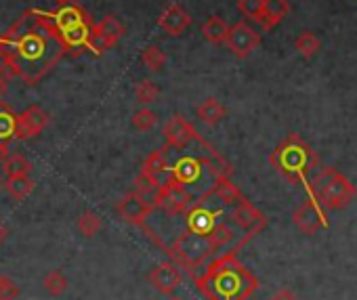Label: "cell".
I'll use <instances>...</instances> for the list:
<instances>
[{"mask_svg":"<svg viewBox=\"0 0 357 300\" xmlns=\"http://www.w3.org/2000/svg\"><path fill=\"white\" fill-rule=\"evenodd\" d=\"M66 57L51 11L28 9L0 34V61L26 84H38Z\"/></svg>","mask_w":357,"mask_h":300,"instance_id":"1","label":"cell"},{"mask_svg":"<svg viewBox=\"0 0 357 300\" xmlns=\"http://www.w3.org/2000/svg\"><path fill=\"white\" fill-rule=\"evenodd\" d=\"M198 290L208 300H246L257 290V279L244 269L234 252L213 260L206 271L196 279Z\"/></svg>","mask_w":357,"mask_h":300,"instance_id":"2","label":"cell"},{"mask_svg":"<svg viewBox=\"0 0 357 300\" xmlns=\"http://www.w3.org/2000/svg\"><path fill=\"white\" fill-rule=\"evenodd\" d=\"M231 239L234 231L223 223H217V227L211 233H196L192 229H185L174 239L168 254L183 269L196 271L204 265V260H208L219 248L227 246Z\"/></svg>","mask_w":357,"mask_h":300,"instance_id":"3","label":"cell"},{"mask_svg":"<svg viewBox=\"0 0 357 300\" xmlns=\"http://www.w3.org/2000/svg\"><path fill=\"white\" fill-rule=\"evenodd\" d=\"M269 162L286 181L303 185L307 183L309 171L317 164V156L298 134L292 132L275 147Z\"/></svg>","mask_w":357,"mask_h":300,"instance_id":"4","label":"cell"},{"mask_svg":"<svg viewBox=\"0 0 357 300\" xmlns=\"http://www.w3.org/2000/svg\"><path fill=\"white\" fill-rule=\"evenodd\" d=\"M309 189V196L315 198L326 210H340L344 206H349L357 194L355 185L344 177L340 175L336 168H330V166H324L311 185H307Z\"/></svg>","mask_w":357,"mask_h":300,"instance_id":"5","label":"cell"},{"mask_svg":"<svg viewBox=\"0 0 357 300\" xmlns=\"http://www.w3.org/2000/svg\"><path fill=\"white\" fill-rule=\"evenodd\" d=\"M192 194L188 191V187L178 185L174 179H166L160 189H158V196H155V206L162 208L166 214H181L185 212L194 202H192Z\"/></svg>","mask_w":357,"mask_h":300,"instance_id":"6","label":"cell"},{"mask_svg":"<svg viewBox=\"0 0 357 300\" xmlns=\"http://www.w3.org/2000/svg\"><path fill=\"white\" fill-rule=\"evenodd\" d=\"M225 45L238 59H246L261 45V34L255 28H250L246 22H238L236 26L229 28Z\"/></svg>","mask_w":357,"mask_h":300,"instance_id":"7","label":"cell"},{"mask_svg":"<svg viewBox=\"0 0 357 300\" xmlns=\"http://www.w3.org/2000/svg\"><path fill=\"white\" fill-rule=\"evenodd\" d=\"M292 221L294 225L305 233V235H313L317 229H324L328 225L326 221V208L315 200V198H309L305 200L292 214Z\"/></svg>","mask_w":357,"mask_h":300,"instance_id":"8","label":"cell"},{"mask_svg":"<svg viewBox=\"0 0 357 300\" xmlns=\"http://www.w3.org/2000/svg\"><path fill=\"white\" fill-rule=\"evenodd\" d=\"M164 139H166V147H174V149H183L192 141L202 143V139L196 132V128L192 126V122H188L183 116H172L170 120H166Z\"/></svg>","mask_w":357,"mask_h":300,"instance_id":"9","label":"cell"},{"mask_svg":"<svg viewBox=\"0 0 357 300\" xmlns=\"http://www.w3.org/2000/svg\"><path fill=\"white\" fill-rule=\"evenodd\" d=\"M49 124V116L43 107L38 105H30L28 109H24L22 113H17L15 120V139L20 141H30L34 136H38L45 126Z\"/></svg>","mask_w":357,"mask_h":300,"instance_id":"10","label":"cell"},{"mask_svg":"<svg viewBox=\"0 0 357 300\" xmlns=\"http://www.w3.org/2000/svg\"><path fill=\"white\" fill-rule=\"evenodd\" d=\"M181 269H178L174 262L166 260V262H160L151 273H149V281L151 285L160 292V294H172L178 285H181Z\"/></svg>","mask_w":357,"mask_h":300,"instance_id":"11","label":"cell"},{"mask_svg":"<svg viewBox=\"0 0 357 300\" xmlns=\"http://www.w3.org/2000/svg\"><path fill=\"white\" fill-rule=\"evenodd\" d=\"M118 212H120V216L126 223H130V225H143L145 219L153 212V206H149L137 191H130V194H126L120 200Z\"/></svg>","mask_w":357,"mask_h":300,"instance_id":"12","label":"cell"},{"mask_svg":"<svg viewBox=\"0 0 357 300\" xmlns=\"http://www.w3.org/2000/svg\"><path fill=\"white\" fill-rule=\"evenodd\" d=\"M51 19H53V26L57 28V32L68 30V28H74V26H80V24L93 22L91 15L78 3H74V0H72V3L59 5L57 11H51Z\"/></svg>","mask_w":357,"mask_h":300,"instance_id":"13","label":"cell"},{"mask_svg":"<svg viewBox=\"0 0 357 300\" xmlns=\"http://www.w3.org/2000/svg\"><path fill=\"white\" fill-rule=\"evenodd\" d=\"M190 24H192L190 13L183 11L178 5L166 7V11L158 17V26H160L166 34H170V36H181V34L190 28Z\"/></svg>","mask_w":357,"mask_h":300,"instance_id":"14","label":"cell"},{"mask_svg":"<svg viewBox=\"0 0 357 300\" xmlns=\"http://www.w3.org/2000/svg\"><path fill=\"white\" fill-rule=\"evenodd\" d=\"M185 223H188V229L196 233H211L219 221H217V212L204 208L202 202H196L185 210Z\"/></svg>","mask_w":357,"mask_h":300,"instance_id":"15","label":"cell"},{"mask_svg":"<svg viewBox=\"0 0 357 300\" xmlns=\"http://www.w3.org/2000/svg\"><path fill=\"white\" fill-rule=\"evenodd\" d=\"M204 171V164L200 158H181L174 166H170V179H174L178 185H194L200 181Z\"/></svg>","mask_w":357,"mask_h":300,"instance_id":"16","label":"cell"},{"mask_svg":"<svg viewBox=\"0 0 357 300\" xmlns=\"http://www.w3.org/2000/svg\"><path fill=\"white\" fill-rule=\"evenodd\" d=\"M93 24L95 22H89V24H80V26H74V28H68V30L59 32L66 55L78 57L80 53L86 51V40H89V32H91Z\"/></svg>","mask_w":357,"mask_h":300,"instance_id":"17","label":"cell"},{"mask_svg":"<svg viewBox=\"0 0 357 300\" xmlns=\"http://www.w3.org/2000/svg\"><path fill=\"white\" fill-rule=\"evenodd\" d=\"M231 219L238 227L242 229H248L252 233H257L259 229H263L265 225V216L248 202V200H240L236 204V208L231 210Z\"/></svg>","mask_w":357,"mask_h":300,"instance_id":"18","label":"cell"},{"mask_svg":"<svg viewBox=\"0 0 357 300\" xmlns=\"http://www.w3.org/2000/svg\"><path fill=\"white\" fill-rule=\"evenodd\" d=\"M288 13H290L288 0H265L263 13H261L255 22H257L263 30H271V28H275Z\"/></svg>","mask_w":357,"mask_h":300,"instance_id":"19","label":"cell"},{"mask_svg":"<svg viewBox=\"0 0 357 300\" xmlns=\"http://www.w3.org/2000/svg\"><path fill=\"white\" fill-rule=\"evenodd\" d=\"M211 196H217L225 206H236L240 200H244V198H242V191L238 189V185H234V183L229 181V177H225V179H215V185H213L200 200H208Z\"/></svg>","mask_w":357,"mask_h":300,"instance_id":"20","label":"cell"},{"mask_svg":"<svg viewBox=\"0 0 357 300\" xmlns=\"http://www.w3.org/2000/svg\"><path fill=\"white\" fill-rule=\"evenodd\" d=\"M141 173L147 175V177H153L155 181L164 183L168 177H170V164L166 160V154H164V149H158V152L149 154L141 166Z\"/></svg>","mask_w":357,"mask_h":300,"instance_id":"21","label":"cell"},{"mask_svg":"<svg viewBox=\"0 0 357 300\" xmlns=\"http://www.w3.org/2000/svg\"><path fill=\"white\" fill-rule=\"evenodd\" d=\"M7 194L15 200V202H24L32 191H34V179L30 175H20V177H7V181L3 183Z\"/></svg>","mask_w":357,"mask_h":300,"instance_id":"22","label":"cell"},{"mask_svg":"<svg viewBox=\"0 0 357 300\" xmlns=\"http://www.w3.org/2000/svg\"><path fill=\"white\" fill-rule=\"evenodd\" d=\"M15 120L17 113L13 111V107L0 101V141L11 143V139H15Z\"/></svg>","mask_w":357,"mask_h":300,"instance_id":"23","label":"cell"},{"mask_svg":"<svg viewBox=\"0 0 357 300\" xmlns=\"http://www.w3.org/2000/svg\"><path fill=\"white\" fill-rule=\"evenodd\" d=\"M202 160V164H204V168L215 177V179H225V177H231V166L215 152L213 147H208V154L204 156V158H200Z\"/></svg>","mask_w":357,"mask_h":300,"instance_id":"24","label":"cell"},{"mask_svg":"<svg viewBox=\"0 0 357 300\" xmlns=\"http://www.w3.org/2000/svg\"><path fill=\"white\" fill-rule=\"evenodd\" d=\"M198 118L204 122V124H219L223 118H225V107L217 101V99H204L200 105H198Z\"/></svg>","mask_w":357,"mask_h":300,"instance_id":"25","label":"cell"},{"mask_svg":"<svg viewBox=\"0 0 357 300\" xmlns=\"http://www.w3.org/2000/svg\"><path fill=\"white\" fill-rule=\"evenodd\" d=\"M227 32H229V26H227V22H225V19H221V17H211V19L202 26V34H204V38H206L208 42H213V45H221V42H225Z\"/></svg>","mask_w":357,"mask_h":300,"instance_id":"26","label":"cell"},{"mask_svg":"<svg viewBox=\"0 0 357 300\" xmlns=\"http://www.w3.org/2000/svg\"><path fill=\"white\" fill-rule=\"evenodd\" d=\"M97 28L103 32V36L116 47L118 42H120V38L124 36V24L116 17V15H105L99 24H97Z\"/></svg>","mask_w":357,"mask_h":300,"instance_id":"27","label":"cell"},{"mask_svg":"<svg viewBox=\"0 0 357 300\" xmlns=\"http://www.w3.org/2000/svg\"><path fill=\"white\" fill-rule=\"evenodd\" d=\"M3 171H5L7 177L30 175L32 173V162L22 154H13V156H7V160L3 162Z\"/></svg>","mask_w":357,"mask_h":300,"instance_id":"28","label":"cell"},{"mask_svg":"<svg viewBox=\"0 0 357 300\" xmlns=\"http://www.w3.org/2000/svg\"><path fill=\"white\" fill-rule=\"evenodd\" d=\"M294 49H296L303 57L309 59V57H313V55L319 53L321 42H319V38H317L315 34H311V32H301L298 38L294 40Z\"/></svg>","mask_w":357,"mask_h":300,"instance_id":"29","label":"cell"},{"mask_svg":"<svg viewBox=\"0 0 357 300\" xmlns=\"http://www.w3.org/2000/svg\"><path fill=\"white\" fill-rule=\"evenodd\" d=\"M86 49L95 55H103L107 53L109 49H114V45L103 36V32L97 28V24H93L91 32H89V40H86Z\"/></svg>","mask_w":357,"mask_h":300,"instance_id":"30","label":"cell"},{"mask_svg":"<svg viewBox=\"0 0 357 300\" xmlns=\"http://www.w3.org/2000/svg\"><path fill=\"white\" fill-rule=\"evenodd\" d=\"M141 61L149 72H160L166 65V55L160 47H147L141 55Z\"/></svg>","mask_w":357,"mask_h":300,"instance_id":"31","label":"cell"},{"mask_svg":"<svg viewBox=\"0 0 357 300\" xmlns=\"http://www.w3.org/2000/svg\"><path fill=\"white\" fill-rule=\"evenodd\" d=\"M68 285H70V281H68V277H66L59 269L47 273V277H45V290H47L51 296H61V294L68 290Z\"/></svg>","mask_w":357,"mask_h":300,"instance_id":"32","label":"cell"},{"mask_svg":"<svg viewBox=\"0 0 357 300\" xmlns=\"http://www.w3.org/2000/svg\"><path fill=\"white\" fill-rule=\"evenodd\" d=\"M135 97H137V101L141 105H149V103H153L160 97V88L151 80H141L135 86Z\"/></svg>","mask_w":357,"mask_h":300,"instance_id":"33","label":"cell"},{"mask_svg":"<svg viewBox=\"0 0 357 300\" xmlns=\"http://www.w3.org/2000/svg\"><path fill=\"white\" fill-rule=\"evenodd\" d=\"M99 229H101V219L95 212L86 210L84 214H80V219H78V231L84 237H95L99 233Z\"/></svg>","mask_w":357,"mask_h":300,"instance_id":"34","label":"cell"},{"mask_svg":"<svg viewBox=\"0 0 357 300\" xmlns=\"http://www.w3.org/2000/svg\"><path fill=\"white\" fill-rule=\"evenodd\" d=\"M155 122H158V116L151 109H147V107H143V109H139V111L132 113V126L137 130H141V132L151 130L155 126Z\"/></svg>","mask_w":357,"mask_h":300,"instance_id":"35","label":"cell"},{"mask_svg":"<svg viewBox=\"0 0 357 300\" xmlns=\"http://www.w3.org/2000/svg\"><path fill=\"white\" fill-rule=\"evenodd\" d=\"M263 5H265V0H238L240 13L250 19H257L263 13Z\"/></svg>","mask_w":357,"mask_h":300,"instance_id":"36","label":"cell"},{"mask_svg":"<svg viewBox=\"0 0 357 300\" xmlns=\"http://www.w3.org/2000/svg\"><path fill=\"white\" fill-rule=\"evenodd\" d=\"M17 296H20L17 283L7 275H0V300H15Z\"/></svg>","mask_w":357,"mask_h":300,"instance_id":"37","label":"cell"},{"mask_svg":"<svg viewBox=\"0 0 357 300\" xmlns=\"http://www.w3.org/2000/svg\"><path fill=\"white\" fill-rule=\"evenodd\" d=\"M271 300H296V294L290 287H282L271 296Z\"/></svg>","mask_w":357,"mask_h":300,"instance_id":"38","label":"cell"},{"mask_svg":"<svg viewBox=\"0 0 357 300\" xmlns=\"http://www.w3.org/2000/svg\"><path fill=\"white\" fill-rule=\"evenodd\" d=\"M7 156H9V143L0 141V164L7 160Z\"/></svg>","mask_w":357,"mask_h":300,"instance_id":"39","label":"cell"},{"mask_svg":"<svg viewBox=\"0 0 357 300\" xmlns=\"http://www.w3.org/2000/svg\"><path fill=\"white\" fill-rule=\"evenodd\" d=\"M7 235H9V229H7V227H5L3 223H0V246H3V244H5Z\"/></svg>","mask_w":357,"mask_h":300,"instance_id":"40","label":"cell"},{"mask_svg":"<svg viewBox=\"0 0 357 300\" xmlns=\"http://www.w3.org/2000/svg\"><path fill=\"white\" fill-rule=\"evenodd\" d=\"M5 90H7V82H5V78H3V76H0V99H3Z\"/></svg>","mask_w":357,"mask_h":300,"instance_id":"41","label":"cell"},{"mask_svg":"<svg viewBox=\"0 0 357 300\" xmlns=\"http://www.w3.org/2000/svg\"><path fill=\"white\" fill-rule=\"evenodd\" d=\"M57 5H66V3H72V0H55Z\"/></svg>","mask_w":357,"mask_h":300,"instance_id":"42","label":"cell"},{"mask_svg":"<svg viewBox=\"0 0 357 300\" xmlns=\"http://www.w3.org/2000/svg\"><path fill=\"white\" fill-rule=\"evenodd\" d=\"M168 300H183V298H176V296H170Z\"/></svg>","mask_w":357,"mask_h":300,"instance_id":"43","label":"cell"},{"mask_svg":"<svg viewBox=\"0 0 357 300\" xmlns=\"http://www.w3.org/2000/svg\"><path fill=\"white\" fill-rule=\"evenodd\" d=\"M3 183H5V181H3V177H0V187H3Z\"/></svg>","mask_w":357,"mask_h":300,"instance_id":"44","label":"cell"}]
</instances>
